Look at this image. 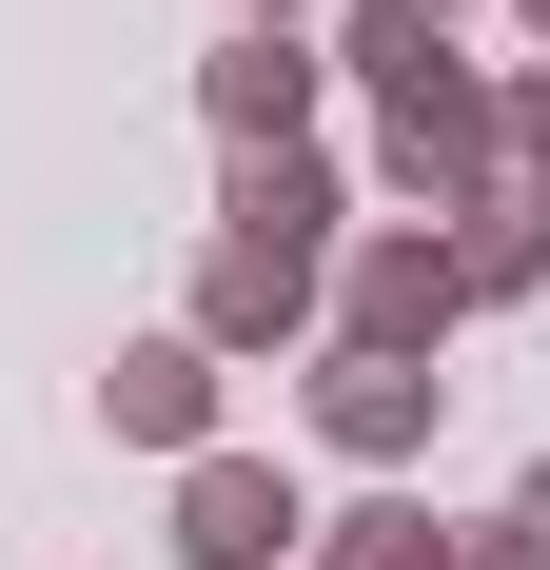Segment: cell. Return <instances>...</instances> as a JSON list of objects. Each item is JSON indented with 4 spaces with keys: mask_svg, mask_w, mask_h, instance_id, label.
<instances>
[{
    "mask_svg": "<svg viewBox=\"0 0 550 570\" xmlns=\"http://www.w3.org/2000/svg\"><path fill=\"white\" fill-rule=\"evenodd\" d=\"M472 276H452V236H354L334 256V354H452Z\"/></svg>",
    "mask_w": 550,
    "mask_h": 570,
    "instance_id": "1",
    "label": "cell"
},
{
    "mask_svg": "<svg viewBox=\"0 0 550 570\" xmlns=\"http://www.w3.org/2000/svg\"><path fill=\"white\" fill-rule=\"evenodd\" d=\"M177 551L197 570H295L315 512H295V472H256V453H177Z\"/></svg>",
    "mask_w": 550,
    "mask_h": 570,
    "instance_id": "2",
    "label": "cell"
},
{
    "mask_svg": "<svg viewBox=\"0 0 550 570\" xmlns=\"http://www.w3.org/2000/svg\"><path fill=\"white\" fill-rule=\"evenodd\" d=\"M374 158H393V197H433V217H452V197H492V177H511V118H492V79H433V99H393Z\"/></svg>",
    "mask_w": 550,
    "mask_h": 570,
    "instance_id": "3",
    "label": "cell"
},
{
    "mask_svg": "<svg viewBox=\"0 0 550 570\" xmlns=\"http://www.w3.org/2000/svg\"><path fill=\"white\" fill-rule=\"evenodd\" d=\"M315 295H334L315 236H217V256H197V335H217V354H275Z\"/></svg>",
    "mask_w": 550,
    "mask_h": 570,
    "instance_id": "4",
    "label": "cell"
},
{
    "mask_svg": "<svg viewBox=\"0 0 550 570\" xmlns=\"http://www.w3.org/2000/svg\"><path fill=\"white\" fill-rule=\"evenodd\" d=\"M315 79H334V59L295 40V20H236V40L197 59V118H217L236 158H275V138H295V118H315Z\"/></svg>",
    "mask_w": 550,
    "mask_h": 570,
    "instance_id": "5",
    "label": "cell"
},
{
    "mask_svg": "<svg viewBox=\"0 0 550 570\" xmlns=\"http://www.w3.org/2000/svg\"><path fill=\"white\" fill-rule=\"evenodd\" d=\"M99 433H138V453H217V335L177 315V335H138L99 374Z\"/></svg>",
    "mask_w": 550,
    "mask_h": 570,
    "instance_id": "6",
    "label": "cell"
},
{
    "mask_svg": "<svg viewBox=\"0 0 550 570\" xmlns=\"http://www.w3.org/2000/svg\"><path fill=\"white\" fill-rule=\"evenodd\" d=\"M315 433L334 453H433V354H315Z\"/></svg>",
    "mask_w": 550,
    "mask_h": 570,
    "instance_id": "7",
    "label": "cell"
},
{
    "mask_svg": "<svg viewBox=\"0 0 550 570\" xmlns=\"http://www.w3.org/2000/svg\"><path fill=\"white\" fill-rule=\"evenodd\" d=\"M452 276H472V295H531V276H550V177L452 197Z\"/></svg>",
    "mask_w": 550,
    "mask_h": 570,
    "instance_id": "8",
    "label": "cell"
},
{
    "mask_svg": "<svg viewBox=\"0 0 550 570\" xmlns=\"http://www.w3.org/2000/svg\"><path fill=\"white\" fill-rule=\"evenodd\" d=\"M334 59H354L374 99H433V79H472V59H452V20H433V0H354V20H334Z\"/></svg>",
    "mask_w": 550,
    "mask_h": 570,
    "instance_id": "9",
    "label": "cell"
},
{
    "mask_svg": "<svg viewBox=\"0 0 550 570\" xmlns=\"http://www.w3.org/2000/svg\"><path fill=\"white\" fill-rule=\"evenodd\" d=\"M217 217H236V236H315V256H334V158H315V138H275V158H236Z\"/></svg>",
    "mask_w": 550,
    "mask_h": 570,
    "instance_id": "10",
    "label": "cell"
},
{
    "mask_svg": "<svg viewBox=\"0 0 550 570\" xmlns=\"http://www.w3.org/2000/svg\"><path fill=\"white\" fill-rule=\"evenodd\" d=\"M315 570H452V531L413 512V492H374V512H334V531H315Z\"/></svg>",
    "mask_w": 550,
    "mask_h": 570,
    "instance_id": "11",
    "label": "cell"
},
{
    "mask_svg": "<svg viewBox=\"0 0 550 570\" xmlns=\"http://www.w3.org/2000/svg\"><path fill=\"white\" fill-rule=\"evenodd\" d=\"M452 570H550V531L511 512V531H452Z\"/></svg>",
    "mask_w": 550,
    "mask_h": 570,
    "instance_id": "12",
    "label": "cell"
},
{
    "mask_svg": "<svg viewBox=\"0 0 550 570\" xmlns=\"http://www.w3.org/2000/svg\"><path fill=\"white\" fill-rule=\"evenodd\" d=\"M492 118H511V177H550V79H511Z\"/></svg>",
    "mask_w": 550,
    "mask_h": 570,
    "instance_id": "13",
    "label": "cell"
},
{
    "mask_svg": "<svg viewBox=\"0 0 550 570\" xmlns=\"http://www.w3.org/2000/svg\"><path fill=\"white\" fill-rule=\"evenodd\" d=\"M236 20H315V0H236Z\"/></svg>",
    "mask_w": 550,
    "mask_h": 570,
    "instance_id": "14",
    "label": "cell"
},
{
    "mask_svg": "<svg viewBox=\"0 0 550 570\" xmlns=\"http://www.w3.org/2000/svg\"><path fill=\"white\" fill-rule=\"evenodd\" d=\"M531 531H550V453H531Z\"/></svg>",
    "mask_w": 550,
    "mask_h": 570,
    "instance_id": "15",
    "label": "cell"
},
{
    "mask_svg": "<svg viewBox=\"0 0 550 570\" xmlns=\"http://www.w3.org/2000/svg\"><path fill=\"white\" fill-rule=\"evenodd\" d=\"M531 40H550V0H531Z\"/></svg>",
    "mask_w": 550,
    "mask_h": 570,
    "instance_id": "16",
    "label": "cell"
},
{
    "mask_svg": "<svg viewBox=\"0 0 550 570\" xmlns=\"http://www.w3.org/2000/svg\"><path fill=\"white\" fill-rule=\"evenodd\" d=\"M433 20H452V0H433Z\"/></svg>",
    "mask_w": 550,
    "mask_h": 570,
    "instance_id": "17",
    "label": "cell"
}]
</instances>
